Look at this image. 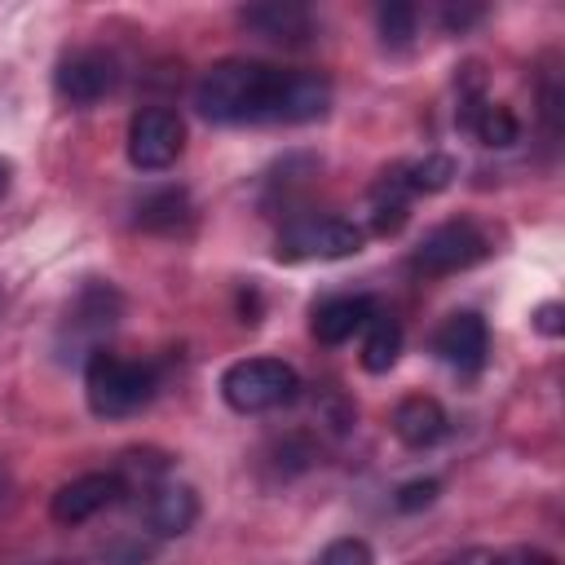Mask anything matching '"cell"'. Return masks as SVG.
I'll use <instances>...</instances> for the list:
<instances>
[{
  "mask_svg": "<svg viewBox=\"0 0 565 565\" xmlns=\"http://www.w3.org/2000/svg\"><path fill=\"white\" fill-rule=\"evenodd\" d=\"M516 565H556V561H552L547 552H525V556H521Z\"/></svg>",
  "mask_w": 565,
  "mask_h": 565,
  "instance_id": "cell-25",
  "label": "cell"
},
{
  "mask_svg": "<svg viewBox=\"0 0 565 565\" xmlns=\"http://www.w3.org/2000/svg\"><path fill=\"white\" fill-rule=\"evenodd\" d=\"M371 313H375V300L362 296V291L358 296H331V300L313 305L309 327H313L318 344H344V340H353L371 322Z\"/></svg>",
  "mask_w": 565,
  "mask_h": 565,
  "instance_id": "cell-11",
  "label": "cell"
},
{
  "mask_svg": "<svg viewBox=\"0 0 565 565\" xmlns=\"http://www.w3.org/2000/svg\"><path fill=\"white\" fill-rule=\"evenodd\" d=\"M185 150V124L168 106H141L128 119V163L141 172H163Z\"/></svg>",
  "mask_w": 565,
  "mask_h": 565,
  "instance_id": "cell-4",
  "label": "cell"
},
{
  "mask_svg": "<svg viewBox=\"0 0 565 565\" xmlns=\"http://www.w3.org/2000/svg\"><path fill=\"white\" fill-rule=\"evenodd\" d=\"M397 353H402V327H397L393 313H380L375 309L371 322L362 327V366L371 375H384V371H393Z\"/></svg>",
  "mask_w": 565,
  "mask_h": 565,
  "instance_id": "cell-15",
  "label": "cell"
},
{
  "mask_svg": "<svg viewBox=\"0 0 565 565\" xmlns=\"http://www.w3.org/2000/svg\"><path fill=\"white\" fill-rule=\"evenodd\" d=\"M124 490H128V486H124L119 472H84V477L57 486L49 512H53L57 525H84V521H93L97 512L115 508V503L124 499Z\"/></svg>",
  "mask_w": 565,
  "mask_h": 565,
  "instance_id": "cell-8",
  "label": "cell"
},
{
  "mask_svg": "<svg viewBox=\"0 0 565 565\" xmlns=\"http://www.w3.org/2000/svg\"><path fill=\"white\" fill-rule=\"evenodd\" d=\"M238 22L247 31H256L260 40H278V44H300L313 31V13L305 4L291 0H265V4H247L238 13Z\"/></svg>",
  "mask_w": 565,
  "mask_h": 565,
  "instance_id": "cell-10",
  "label": "cell"
},
{
  "mask_svg": "<svg viewBox=\"0 0 565 565\" xmlns=\"http://www.w3.org/2000/svg\"><path fill=\"white\" fill-rule=\"evenodd\" d=\"M146 521H150V530L163 534V539L185 534V530L199 521V499H194V490H190V486H172V481L154 486V490H150V503H146Z\"/></svg>",
  "mask_w": 565,
  "mask_h": 565,
  "instance_id": "cell-13",
  "label": "cell"
},
{
  "mask_svg": "<svg viewBox=\"0 0 565 565\" xmlns=\"http://www.w3.org/2000/svg\"><path fill=\"white\" fill-rule=\"evenodd\" d=\"M446 428H450V424H446V411H441L437 397L411 393V397H402L397 411H393V433H397V441L411 446V450L437 446V441L446 437Z\"/></svg>",
  "mask_w": 565,
  "mask_h": 565,
  "instance_id": "cell-12",
  "label": "cell"
},
{
  "mask_svg": "<svg viewBox=\"0 0 565 565\" xmlns=\"http://www.w3.org/2000/svg\"><path fill=\"white\" fill-rule=\"evenodd\" d=\"M313 565H375V556H371L366 539H335V543H327L318 552Z\"/></svg>",
  "mask_w": 565,
  "mask_h": 565,
  "instance_id": "cell-20",
  "label": "cell"
},
{
  "mask_svg": "<svg viewBox=\"0 0 565 565\" xmlns=\"http://www.w3.org/2000/svg\"><path fill=\"white\" fill-rule=\"evenodd\" d=\"M4 190H9V163L0 159V199H4Z\"/></svg>",
  "mask_w": 565,
  "mask_h": 565,
  "instance_id": "cell-26",
  "label": "cell"
},
{
  "mask_svg": "<svg viewBox=\"0 0 565 565\" xmlns=\"http://www.w3.org/2000/svg\"><path fill=\"white\" fill-rule=\"evenodd\" d=\"M9 494V472H4V463H0V499Z\"/></svg>",
  "mask_w": 565,
  "mask_h": 565,
  "instance_id": "cell-27",
  "label": "cell"
},
{
  "mask_svg": "<svg viewBox=\"0 0 565 565\" xmlns=\"http://www.w3.org/2000/svg\"><path fill=\"white\" fill-rule=\"evenodd\" d=\"M278 260H340L362 252V230L340 216H300L278 234Z\"/></svg>",
  "mask_w": 565,
  "mask_h": 565,
  "instance_id": "cell-5",
  "label": "cell"
},
{
  "mask_svg": "<svg viewBox=\"0 0 565 565\" xmlns=\"http://www.w3.org/2000/svg\"><path fill=\"white\" fill-rule=\"evenodd\" d=\"M437 490H441V486H437L433 477H415V481H406V486L397 490L393 503H397L402 512H419V508H428V503L437 499Z\"/></svg>",
  "mask_w": 565,
  "mask_h": 565,
  "instance_id": "cell-21",
  "label": "cell"
},
{
  "mask_svg": "<svg viewBox=\"0 0 565 565\" xmlns=\"http://www.w3.org/2000/svg\"><path fill=\"white\" fill-rule=\"evenodd\" d=\"M450 565H503L494 552H481V547H472V552H463V556H455Z\"/></svg>",
  "mask_w": 565,
  "mask_h": 565,
  "instance_id": "cell-24",
  "label": "cell"
},
{
  "mask_svg": "<svg viewBox=\"0 0 565 565\" xmlns=\"http://www.w3.org/2000/svg\"><path fill=\"white\" fill-rule=\"evenodd\" d=\"M472 132L486 141V146H512L516 137H521V119L508 110V106H499V102H481L477 106V115H472Z\"/></svg>",
  "mask_w": 565,
  "mask_h": 565,
  "instance_id": "cell-17",
  "label": "cell"
},
{
  "mask_svg": "<svg viewBox=\"0 0 565 565\" xmlns=\"http://www.w3.org/2000/svg\"><path fill=\"white\" fill-rule=\"evenodd\" d=\"M411 199L415 194H411V185L402 177V163L380 172V181L371 185V225H375V234H397L406 225V216H411Z\"/></svg>",
  "mask_w": 565,
  "mask_h": 565,
  "instance_id": "cell-14",
  "label": "cell"
},
{
  "mask_svg": "<svg viewBox=\"0 0 565 565\" xmlns=\"http://www.w3.org/2000/svg\"><path fill=\"white\" fill-rule=\"evenodd\" d=\"M190 221V194L177 190V185H163V190H150L141 203H137V225L141 230H154V234H172Z\"/></svg>",
  "mask_w": 565,
  "mask_h": 565,
  "instance_id": "cell-16",
  "label": "cell"
},
{
  "mask_svg": "<svg viewBox=\"0 0 565 565\" xmlns=\"http://www.w3.org/2000/svg\"><path fill=\"white\" fill-rule=\"evenodd\" d=\"M159 388V375L150 362H132L119 358L110 349H97L84 366V393H88V411L97 419H124L132 411H141Z\"/></svg>",
  "mask_w": 565,
  "mask_h": 565,
  "instance_id": "cell-2",
  "label": "cell"
},
{
  "mask_svg": "<svg viewBox=\"0 0 565 565\" xmlns=\"http://www.w3.org/2000/svg\"><path fill=\"white\" fill-rule=\"evenodd\" d=\"M375 22H380L384 44H411L419 13H415V4H406V0H388V4L375 9Z\"/></svg>",
  "mask_w": 565,
  "mask_h": 565,
  "instance_id": "cell-19",
  "label": "cell"
},
{
  "mask_svg": "<svg viewBox=\"0 0 565 565\" xmlns=\"http://www.w3.org/2000/svg\"><path fill=\"white\" fill-rule=\"evenodd\" d=\"M477 18H481V9H455V4L441 13L446 31H463V26H468V22H477Z\"/></svg>",
  "mask_w": 565,
  "mask_h": 565,
  "instance_id": "cell-23",
  "label": "cell"
},
{
  "mask_svg": "<svg viewBox=\"0 0 565 565\" xmlns=\"http://www.w3.org/2000/svg\"><path fill=\"white\" fill-rule=\"evenodd\" d=\"M115 79H119L115 57L102 53V49H75V53H66V57L57 62V71H53V88H57V97L71 102V106H93V102H102V97L115 88Z\"/></svg>",
  "mask_w": 565,
  "mask_h": 565,
  "instance_id": "cell-7",
  "label": "cell"
},
{
  "mask_svg": "<svg viewBox=\"0 0 565 565\" xmlns=\"http://www.w3.org/2000/svg\"><path fill=\"white\" fill-rule=\"evenodd\" d=\"M433 349L441 353L446 366H455L459 375H472L486 366V353H490V331H486V318L472 313V309H459L450 313L441 327H437V340Z\"/></svg>",
  "mask_w": 565,
  "mask_h": 565,
  "instance_id": "cell-9",
  "label": "cell"
},
{
  "mask_svg": "<svg viewBox=\"0 0 565 565\" xmlns=\"http://www.w3.org/2000/svg\"><path fill=\"white\" fill-rule=\"evenodd\" d=\"M486 252H490V238L472 221H446V225L428 230L424 243L411 252V269L441 278V274H459V269L477 265Z\"/></svg>",
  "mask_w": 565,
  "mask_h": 565,
  "instance_id": "cell-6",
  "label": "cell"
},
{
  "mask_svg": "<svg viewBox=\"0 0 565 565\" xmlns=\"http://www.w3.org/2000/svg\"><path fill=\"white\" fill-rule=\"evenodd\" d=\"M402 177H406L411 194H437V190L450 185L455 159H450V154H424V159H415V163H402Z\"/></svg>",
  "mask_w": 565,
  "mask_h": 565,
  "instance_id": "cell-18",
  "label": "cell"
},
{
  "mask_svg": "<svg viewBox=\"0 0 565 565\" xmlns=\"http://www.w3.org/2000/svg\"><path fill=\"white\" fill-rule=\"evenodd\" d=\"M534 327H539L543 335H561V331H565V309H561L556 300L539 305V309H534Z\"/></svg>",
  "mask_w": 565,
  "mask_h": 565,
  "instance_id": "cell-22",
  "label": "cell"
},
{
  "mask_svg": "<svg viewBox=\"0 0 565 565\" xmlns=\"http://www.w3.org/2000/svg\"><path fill=\"white\" fill-rule=\"evenodd\" d=\"M194 106L212 124H309L331 110V84L318 71L225 57L194 84Z\"/></svg>",
  "mask_w": 565,
  "mask_h": 565,
  "instance_id": "cell-1",
  "label": "cell"
},
{
  "mask_svg": "<svg viewBox=\"0 0 565 565\" xmlns=\"http://www.w3.org/2000/svg\"><path fill=\"white\" fill-rule=\"evenodd\" d=\"M296 393H300V375L282 358H243V362L225 366V375H221V397L238 415L278 411L287 402H296Z\"/></svg>",
  "mask_w": 565,
  "mask_h": 565,
  "instance_id": "cell-3",
  "label": "cell"
}]
</instances>
